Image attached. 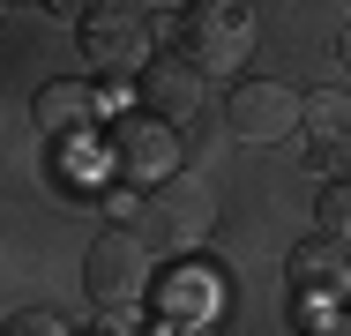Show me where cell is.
I'll return each mask as SVG.
<instances>
[{
    "instance_id": "obj_1",
    "label": "cell",
    "mask_w": 351,
    "mask_h": 336,
    "mask_svg": "<svg viewBox=\"0 0 351 336\" xmlns=\"http://www.w3.org/2000/svg\"><path fill=\"white\" fill-rule=\"evenodd\" d=\"M210 224H217V195H210V180L172 172L165 187H142L135 232H142V247H149V254L180 262V254H195V247L210 239Z\"/></svg>"
},
{
    "instance_id": "obj_2",
    "label": "cell",
    "mask_w": 351,
    "mask_h": 336,
    "mask_svg": "<svg viewBox=\"0 0 351 336\" xmlns=\"http://www.w3.org/2000/svg\"><path fill=\"white\" fill-rule=\"evenodd\" d=\"M75 45H82V60L97 67L105 82L112 75H142V67L157 60L149 53V0H82Z\"/></svg>"
},
{
    "instance_id": "obj_3",
    "label": "cell",
    "mask_w": 351,
    "mask_h": 336,
    "mask_svg": "<svg viewBox=\"0 0 351 336\" xmlns=\"http://www.w3.org/2000/svg\"><path fill=\"white\" fill-rule=\"evenodd\" d=\"M82 291L97 314H135L149 299V247L142 232H97V247L82 254Z\"/></svg>"
},
{
    "instance_id": "obj_4",
    "label": "cell",
    "mask_w": 351,
    "mask_h": 336,
    "mask_svg": "<svg viewBox=\"0 0 351 336\" xmlns=\"http://www.w3.org/2000/svg\"><path fill=\"white\" fill-rule=\"evenodd\" d=\"M180 38H187V60L202 75H239L254 53V15H247V0H195Z\"/></svg>"
},
{
    "instance_id": "obj_5",
    "label": "cell",
    "mask_w": 351,
    "mask_h": 336,
    "mask_svg": "<svg viewBox=\"0 0 351 336\" xmlns=\"http://www.w3.org/2000/svg\"><path fill=\"white\" fill-rule=\"evenodd\" d=\"M306 128V90H291V82H239L232 97H224V134L232 142H291V134Z\"/></svg>"
},
{
    "instance_id": "obj_6",
    "label": "cell",
    "mask_w": 351,
    "mask_h": 336,
    "mask_svg": "<svg viewBox=\"0 0 351 336\" xmlns=\"http://www.w3.org/2000/svg\"><path fill=\"white\" fill-rule=\"evenodd\" d=\"M187 149H180V128L172 120H149V112H128L120 128H112V165L135 180V187H165L172 172H187L180 165Z\"/></svg>"
},
{
    "instance_id": "obj_7",
    "label": "cell",
    "mask_w": 351,
    "mask_h": 336,
    "mask_svg": "<svg viewBox=\"0 0 351 336\" xmlns=\"http://www.w3.org/2000/svg\"><path fill=\"white\" fill-rule=\"evenodd\" d=\"M202 82H210V75L187 60V53H157V60L142 67L135 97H142V112H149V120H172V128H180V120H195V112H202Z\"/></svg>"
},
{
    "instance_id": "obj_8",
    "label": "cell",
    "mask_w": 351,
    "mask_h": 336,
    "mask_svg": "<svg viewBox=\"0 0 351 336\" xmlns=\"http://www.w3.org/2000/svg\"><path fill=\"white\" fill-rule=\"evenodd\" d=\"M105 105H112V97L90 90V82H45L38 105H30V120H38L45 142H68V149H75V142H90V128L105 120Z\"/></svg>"
},
{
    "instance_id": "obj_9",
    "label": "cell",
    "mask_w": 351,
    "mask_h": 336,
    "mask_svg": "<svg viewBox=\"0 0 351 336\" xmlns=\"http://www.w3.org/2000/svg\"><path fill=\"white\" fill-rule=\"evenodd\" d=\"M291 284H299V299H314V307H329V299H344L351 291V239H329V232H314V239H299L291 247Z\"/></svg>"
},
{
    "instance_id": "obj_10",
    "label": "cell",
    "mask_w": 351,
    "mask_h": 336,
    "mask_svg": "<svg viewBox=\"0 0 351 336\" xmlns=\"http://www.w3.org/2000/svg\"><path fill=\"white\" fill-rule=\"evenodd\" d=\"M306 134H314L322 149H344V172H351V82L306 97Z\"/></svg>"
},
{
    "instance_id": "obj_11",
    "label": "cell",
    "mask_w": 351,
    "mask_h": 336,
    "mask_svg": "<svg viewBox=\"0 0 351 336\" xmlns=\"http://www.w3.org/2000/svg\"><path fill=\"white\" fill-rule=\"evenodd\" d=\"M217 307V269H180V276H165V314L172 322H202Z\"/></svg>"
},
{
    "instance_id": "obj_12",
    "label": "cell",
    "mask_w": 351,
    "mask_h": 336,
    "mask_svg": "<svg viewBox=\"0 0 351 336\" xmlns=\"http://www.w3.org/2000/svg\"><path fill=\"white\" fill-rule=\"evenodd\" d=\"M314 217H322V232H329V239H351V172L322 187V202H314Z\"/></svg>"
},
{
    "instance_id": "obj_13",
    "label": "cell",
    "mask_w": 351,
    "mask_h": 336,
    "mask_svg": "<svg viewBox=\"0 0 351 336\" xmlns=\"http://www.w3.org/2000/svg\"><path fill=\"white\" fill-rule=\"evenodd\" d=\"M8 336H75V329L60 322V314H45V307H30V314H15V322H8Z\"/></svg>"
},
{
    "instance_id": "obj_14",
    "label": "cell",
    "mask_w": 351,
    "mask_h": 336,
    "mask_svg": "<svg viewBox=\"0 0 351 336\" xmlns=\"http://www.w3.org/2000/svg\"><path fill=\"white\" fill-rule=\"evenodd\" d=\"M329 53H337V67H344V82H351V23L337 30V45H329Z\"/></svg>"
},
{
    "instance_id": "obj_15",
    "label": "cell",
    "mask_w": 351,
    "mask_h": 336,
    "mask_svg": "<svg viewBox=\"0 0 351 336\" xmlns=\"http://www.w3.org/2000/svg\"><path fill=\"white\" fill-rule=\"evenodd\" d=\"M306 336H351V314H337V322H314Z\"/></svg>"
},
{
    "instance_id": "obj_16",
    "label": "cell",
    "mask_w": 351,
    "mask_h": 336,
    "mask_svg": "<svg viewBox=\"0 0 351 336\" xmlns=\"http://www.w3.org/2000/svg\"><path fill=\"white\" fill-rule=\"evenodd\" d=\"M149 8H195V0H149Z\"/></svg>"
}]
</instances>
